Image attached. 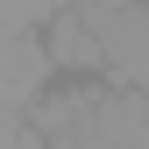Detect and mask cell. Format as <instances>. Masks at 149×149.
<instances>
[{"label": "cell", "mask_w": 149, "mask_h": 149, "mask_svg": "<svg viewBox=\"0 0 149 149\" xmlns=\"http://www.w3.org/2000/svg\"><path fill=\"white\" fill-rule=\"evenodd\" d=\"M100 36V64L121 85H149V0H78Z\"/></svg>", "instance_id": "obj_1"}, {"label": "cell", "mask_w": 149, "mask_h": 149, "mask_svg": "<svg viewBox=\"0 0 149 149\" xmlns=\"http://www.w3.org/2000/svg\"><path fill=\"white\" fill-rule=\"evenodd\" d=\"M92 149H149V85H107L92 114Z\"/></svg>", "instance_id": "obj_2"}, {"label": "cell", "mask_w": 149, "mask_h": 149, "mask_svg": "<svg viewBox=\"0 0 149 149\" xmlns=\"http://www.w3.org/2000/svg\"><path fill=\"white\" fill-rule=\"evenodd\" d=\"M50 71H57L50 43H43V36H29V29H14V36H7V50H0V100H7L14 114H29L36 92L50 85Z\"/></svg>", "instance_id": "obj_3"}, {"label": "cell", "mask_w": 149, "mask_h": 149, "mask_svg": "<svg viewBox=\"0 0 149 149\" xmlns=\"http://www.w3.org/2000/svg\"><path fill=\"white\" fill-rule=\"evenodd\" d=\"M43 43H50V57H57V71H107L100 64V36H92V22L78 14V0H57L50 7V29H43Z\"/></svg>", "instance_id": "obj_4"}, {"label": "cell", "mask_w": 149, "mask_h": 149, "mask_svg": "<svg viewBox=\"0 0 149 149\" xmlns=\"http://www.w3.org/2000/svg\"><path fill=\"white\" fill-rule=\"evenodd\" d=\"M36 14H50V0H0V22L7 29H29Z\"/></svg>", "instance_id": "obj_5"}]
</instances>
